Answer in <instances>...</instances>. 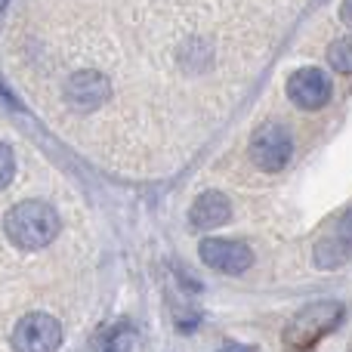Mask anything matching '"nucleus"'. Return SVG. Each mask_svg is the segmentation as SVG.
Segmentation results:
<instances>
[{
	"mask_svg": "<svg viewBox=\"0 0 352 352\" xmlns=\"http://www.w3.org/2000/svg\"><path fill=\"white\" fill-rule=\"evenodd\" d=\"M6 195L10 192H0V352H12L10 337L19 318L25 312L43 309L37 300L62 287V275H43V266L37 263L41 254H28L6 235L3 219L12 204H3Z\"/></svg>",
	"mask_w": 352,
	"mask_h": 352,
	"instance_id": "obj_1",
	"label": "nucleus"
},
{
	"mask_svg": "<svg viewBox=\"0 0 352 352\" xmlns=\"http://www.w3.org/2000/svg\"><path fill=\"white\" fill-rule=\"evenodd\" d=\"M6 235L28 254H43L50 250L62 235H65V219L59 207L47 198H19L6 210Z\"/></svg>",
	"mask_w": 352,
	"mask_h": 352,
	"instance_id": "obj_2",
	"label": "nucleus"
},
{
	"mask_svg": "<svg viewBox=\"0 0 352 352\" xmlns=\"http://www.w3.org/2000/svg\"><path fill=\"white\" fill-rule=\"evenodd\" d=\"M340 322H343V306L337 303V300L312 303V306H306V309H300L297 316L287 322L285 346L291 352H306L316 346L324 334H331Z\"/></svg>",
	"mask_w": 352,
	"mask_h": 352,
	"instance_id": "obj_3",
	"label": "nucleus"
},
{
	"mask_svg": "<svg viewBox=\"0 0 352 352\" xmlns=\"http://www.w3.org/2000/svg\"><path fill=\"white\" fill-rule=\"evenodd\" d=\"M62 340H65L62 318L50 309H34V312H25L16 322L10 346L12 352H59Z\"/></svg>",
	"mask_w": 352,
	"mask_h": 352,
	"instance_id": "obj_4",
	"label": "nucleus"
},
{
	"mask_svg": "<svg viewBox=\"0 0 352 352\" xmlns=\"http://www.w3.org/2000/svg\"><path fill=\"white\" fill-rule=\"evenodd\" d=\"M250 161H254L256 170L263 173H278L291 164L294 155V136L285 124L278 121H266L254 130L250 136V148H248Z\"/></svg>",
	"mask_w": 352,
	"mask_h": 352,
	"instance_id": "obj_5",
	"label": "nucleus"
},
{
	"mask_svg": "<svg viewBox=\"0 0 352 352\" xmlns=\"http://www.w3.org/2000/svg\"><path fill=\"white\" fill-rule=\"evenodd\" d=\"M198 256L204 266L223 275H244L254 266V250L235 238H204L198 244Z\"/></svg>",
	"mask_w": 352,
	"mask_h": 352,
	"instance_id": "obj_6",
	"label": "nucleus"
},
{
	"mask_svg": "<svg viewBox=\"0 0 352 352\" xmlns=\"http://www.w3.org/2000/svg\"><path fill=\"white\" fill-rule=\"evenodd\" d=\"M334 84L322 68H297L287 78V99L303 111H318L331 102Z\"/></svg>",
	"mask_w": 352,
	"mask_h": 352,
	"instance_id": "obj_7",
	"label": "nucleus"
},
{
	"mask_svg": "<svg viewBox=\"0 0 352 352\" xmlns=\"http://www.w3.org/2000/svg\"><path fill=\"white\" fill-rule=\"evenodd\" d=\"M318 269H340L352 260V210H346L334 223V229L316 244L312 254Z\"/></svg>",
	"mask_w": 352,
	"mask_h": 352,
	"instance_id": "obj_8",
	"label": "nucleus"
},
{
	"mask_svg": "<svg viewBox=\"0 0 352 352\" xmlns=\"http://www.w3.org/2000/svg\"><path fill=\"white\" fill-rule=\"evenodd\" d=\"M229 219H232V204H229V198H226V192H219V188L201 192L198 198H195L192 210H188V223L201 232L219 229V226H226Z\"/></svg>",
	"mask_w": 352,
	"mask_h": 352,
	"instance_id": "obj_9",
	"label": "nucleus"
},
{
	"mask_svg": "<svg viewBox=\"0 0 352 352\" xmlns=\"http://www.w3.org/2000/svg\"><path fill=\"white\" fill-rule=\"evenodd\" d=\"M19 176V155L10 140L0 136V192H10Z\"/></svg>",
	"mask_w": 352,
	"mask_h": 352,
	"instance_id": "obj_10",
	"label": "nucleus"
},
{
	"mask_svg": "<svg viewBox=\"0 0 352 352\" xmlns=\"http://www.w3.org/2000/svg\"><path fill=\"white\" fill-rule=\"evenodd\" d=\"M328 62L334 72L352 74V37H340L328 47Z\"/></svg>",
	"mask_w": 352,
	"mask_h": 352,
	"instance_id": "obj_11",
	"label": "nucleus"
},
{
	"mask_svg": "<svg viewBox=\"0 0 352 352\" xmlns=\"http://www.w3.org/2000/svg\"><path fill=\"white\" fill-rule=\"evenodd\" d=\"M340 22L346 25V28H352V0H343L340 3Z\"/></svg>",
	"mask_w": 352,
	"mask_h": 352,
	"instance_id": "obj_12",
	"label": "nucleus"
},
{
	"mask_svg": "<svg viewBox=\"0 0 352 352\" xmlns=\"http://www.w3.org/2000/svg\"><path fill=\"white\" fill-rule=\"evenodd\" d=\"M127 346H130V337H121V343L111 340V343H109V349H105V352H124Z\"/></svg>",
	"mask_w": 352,
	"mask_h": 352,
	"instance_id": "obj_13",
	"label": "nucleus"
},
{
	"mask_svg": "<svg viewBox=\"0 0 352 352\" xmlns=\"http://www.w3.org/2000/svg\"><path fill=\"white\" fill-rule=\"evenodd\" d=\"M223 352H254V346H241V343H229V346H223Z\"/></svg>",
	"mask_w": 352,
	"mask_h": 352,
	"instance_id": "obj_14",
	"label": "nucleus"
}]
</instances>
